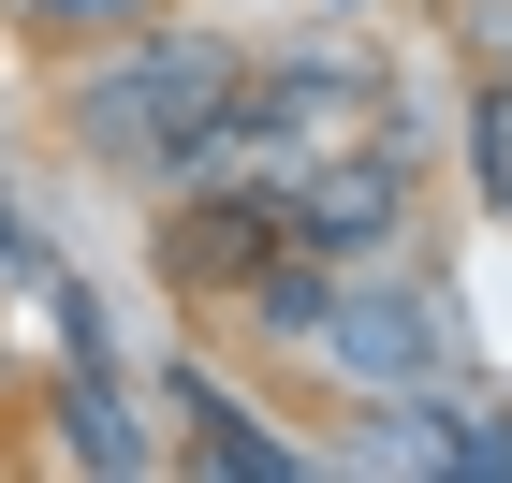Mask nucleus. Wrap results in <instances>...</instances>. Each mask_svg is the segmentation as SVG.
Returning <instances> with one entry per match:
<instances>
[{"mask_svg": "<svg viewBox=\"0 0 512 483\" xmlns=\"http://www.w3.org/2000/svg\"><path fill=\"white\" fill-rule=\"evenodd\" d=\"M293 352H308L322 381H352V396H395V381H439V366H454V308H439L425 279H395V264H322Z\"/></svg>", "mask_w": 512, "mask_h": 483, "instance_id": "nucleus-2", "label": "nucleus"}, {"mask_svg": "<svg viewBox=\"0 0 512 483\" xmlns=\"http://www.w3.org/2000/svg\"><path fill=\"white\" fill-rule=\"evenodd\" d=\"M381 118V59H352V44H293V59H249L235 88V161H308V147H352V132Z\"/></svg>", "mask_w": 512, "mask_h": 483, "instance_id": "nucleus-4", "label": "nucleus"}, {"mask_svg": "<svg viewBox=\"0 0 512 483\" xmlns=\"http://www.w3.org/2000/svg\"><path fill=\"white\" fill-rule=\"evenodd\" d=\"M176 410H191V469H235V483H293L308 454L293 440H264V410L249 396H220L205 366H176Z\"/></svg>", "mask_w": 512, "mask_h": 483, "instance_id": "nucleus-7", "label": "nucleus"}, {"mask_svg": "<svg viewBox=\"0 0 512 483\" xmlns=\"http://www.w3.org/2000/svg\"><path fill=\"white\" fill-rule=\"evenodd\" d=\"M59 425H74V454H103V469H147V440H132L118 381H74V396H59Z\"/></svg>", "mask_w": 512, "mask_h": 483, "instance_id": "nucleus-9", "label": "nucleus"}, {"mask_svg": "<svg viewBox=\"0 0 512 483\" xmlns=\"http://www.w3.org/2000/svg\"><path fill=\"white\" fill-rule=\"evenodd\" d=\"M469 176L512 205V74H483V88H469Z\"/></svg>", "mask_w": 512, "mask_h": 483, "instance_id": "nucleus-10", "label": "nucleus"}, {"mask_svg": "<svg viewBox=\"0 0 512 483\" xmlns=\"http://www.w3.org/2000/svg\"><path fill=\"white\" fill-rule=\"evenodd\" d=\"M235 88H249V59L220 30H176V0H161L147 30L74 44L59 132H74L88 161H132V176H220V161H235Z\"/></svg>", "mask_w": 512, "mask_h": 483, "instance_id": "nucleus-1", "label": "nucleus"}, {"mask_svg": "<svg viewBox=\"0 0 512 483\" xmlns=\"http://www.w3.org/2000/svg\"><path fill=\"white\" fill-rule=\"evenodd\" d=\"M264 264H278V205H264V191H205V176H176V220H161V279L191 293V308H235Z\"/></svg>", "mask_w": 512, "mask_h": 483, "instance_id": "nucleus-5", "label": "nucleus"}, {"mask_svg": "<svg viewBox=\"0 0 512 483\" xmlns=\"http://www.w3.org/2000/svg\"><path fill=\"white\" fill-rule=\"evenodd\" d=\"M161 0H0V30H30V44H59V59H74V44H103V30H147Z\"/></svg>", "mask_w": 512, "mask_h": 483, "instance_id": "nucleus-8", "label": "nucleus"}, {"mask_svg": "<svg viewBox=\"0 0 512 483\" xmlns=\"http://www.w3.org/2000/svg\"><path fill=\"white\" fill-rule=\"evenodd\" d=\"M366 469H498V440H483V410L469 396H439V381H395L381 425H366Z\"/></svg>", "mask_w": 512, "mask_h": 483, "instance_id": "nucleus-6", "label": "nucleus"}, {"mask_svg": "<svg viewBox=\"0 0 512 483\" xmlns=\"http://www.w3.org/2000/svg\"><path fill=\"white\" fill-rule=\"evenodd\" d=\"M278 205V249H308V264H410V235H425V191H410V161L395 147H308L264 176Z\"/></svg>", "mask_w": 512, "mask_h": 483, "instance_id": "nucleus-3", "label": "nucleus"}]
</instances>
